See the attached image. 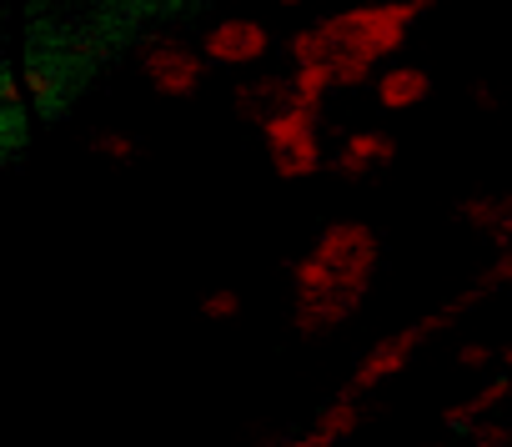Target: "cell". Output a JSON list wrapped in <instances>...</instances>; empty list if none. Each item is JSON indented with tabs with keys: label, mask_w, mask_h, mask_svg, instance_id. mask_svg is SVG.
<instances>
[{
	"label": "cell",
	"mask_w": 512,
	"mask_h": 447,
	"mask_svg": "<svg viewBox=\"0 0 512 447\" xmlns=\"http://www.w3.org/2000/svg\"><path fill=\"white\" fill-rule=\"evenodd\" d=\"M287 56H292L297 66H317V61H332V46H327L322 26H307V31H297V36L287 41Z\"/></svg>",
	"instance_id": "obj_14"
},
{
	"label": "cell",
	"mask_w": 512,
	"mask_h": 447,
	"mask_svg": "<svg viewBox=\"0 0 512 447\" xmlns=\"http://www.w3.org/2000/svg\"><path fill=\"white\" fill-rule=\"evenodd\" d=\"M236 312H241V297H236V292H226V287H221V292H211V297L201 302V317H211V322H226V317H236Z\"/></svg>",
	"instance_id": "obj_20"
},
{
	"label": "cell",
	"mask_w": 512,
	"mask_h": 447,
	"mask_svg": "<svg viewBox=\"0 0 512 447\" xmlns=\"http://www.w3.org/2000/svg\"><path fill=\"white\" fill-rule=\"evenodd\" d=\"M427 342V332H422V322H412V327H402V332H392V337H382L357 367H352V377H347V397H367L372 387H382L387 377H397L407 362H412V352Z\"/></svg>",
	"instance_id": "obj_5"
},
{
	"label": "cell",
	"mask_w": 512,
	"mask_h": 447,
	"mask_svg": "<svg viewBox=\"0 0 512 447\" xmlns=\"http://www.w3.org/2000/svg\"><path fill=\"white\" fill-rule=\"evenodd\" d=\"M262 131H267L272 156H287V151H297V146H312V141H317V116H312V111H302V106H287V111H277Z\"/></svg>",
	"instance_id": "obj_11"
},
{
	"label": "cell",
	"mask_w": 512,
	"mask_h": 447,
	"mask_svg": "<svg viewBox=\"0 0 512 447\" xmlns=\"http://www.w3.org/2000/svg\"><path fill=\"white\" fill-rule=\"evenodd\" d=\"M96 151H101L106 161H131V156H136V136H121V131H101V136H96Z\"/></svg>",
	"instance_id": "obj_18"
},
{
	"label": "cell",
	"mask_w": 512,
	"mask_h": 447,
	"mask_svg": "<svg viewBox=\"0 0 512 447\" xmlns=\"http://www.w3.org/2000/svg\"><path fill=\"white\" fill-rule=\"evenodd\" d=\"M502 367H512V342H507V347H502Z\"/></svg>",
	"instance_id": "obj_23"
},
{
	"label": "cell",
	"mask_w": 512,
	"mask_h": 447,
	"mask_svg": "<svg viewBox=\"0 0 512 447\" xmlns=\"http://www.w3.org/2000/svg\"><path fill=\"white\" fill-rule=\"evenodd\" d=\"M432 6L427 0H382V6H357V11H342L332 21H317L332 56L337 51H362L372 61L382 56H397L407 46V31L427 16Z\"/></svg>",
	"instance_id": "obj_1"
},
{
	"label": "cell",
	"mask_w": 512,
	"mask_h": 447,
	"mask_svg": "<svg viewBox=\"0 0 512 447\" xmlns=\"http://www.w3.org/2000/svg\"><path fill=\"white\" fill-rule=\"evenodd\" d=\"M472 287H477L482 297H487V292H497V287H512V252H502V257H497V262H492V267L472 282Z\"/></svg>",
	"instance_id": "obj_19"
},
{
	"label": "cell",
	"mask_w": 512,
	"mask_h": 447,
	"mask_svg": "<svg viewBox=\"0 0 512 447\" xmlns=\"http://www.w3.org/2000/svg\"><path fill=\"white\" fill-rule=\"evenodd\" d=\"M427 91H432V76H427L422 66H387V71L377 76V101H382V111H412V106L427 101Z\"/></svg>",
	"instance_id": "obj_8"
},
{
	"label": "cell",
	"mask_w": 512,
	"mask_h": 447,
	"mask_svg": "<svg viewBox=\"0 0 512 447\" xmlns=\"http://www.w3.org/2000/svg\"><path fill=\"white\" fill-rule=\"evenodd\" d=\"M427 447H437V442H427Z\"/></svg>",
	"instance_id": "obj_24"
},
{
	"label": "cell",
	"mask_w": 512,
	"mask_h": 447,
	"mask_svg": "<svg viewBox=\"0 0 512 447\" xmlns=\"http://www.w3.org/2000/svg\"><path fill=\"white\" fill-rule=\"evenodd\" d=\"M287 106H292V81H282V76L236 86V116H241V121L267 126V121H272L277 111H287Z\"/></svg>",
	"instance_id": "obj_7"
},
{
	"label": "cell",
	"mask_w": 512,
	"mask_h": 447,
	"mask_svg": "<svg viewBox=\"0 0 512 447\" xmlns=\"http://www.w3.org/2000/svg\"><path fill=\"white\" fill-rule=\"evenodd\" d=\"M332 91H337L332 61H317V66H297V76H292V106H302V111L322 116V106H327V96H332Z\"/></svg>",
	"instance_id": "obj_13"
},
{
	"label": "cell",
	"mask_w": 512,
	"mask_h": 447,
	"mask_svg": "<svg viewBox=\"0 0 512 447\" xmlns=\"http://www.w3.org/2000/svg\"><path fill=\"white\" fill-rule=\"evenodd\" d=\"M332 76H337V86H367L377 76V61L362 56V51H337L332 56Z\"/></svg>",
	"instance_id": "obj_15"
},
{
	"label": "cell",
	"mask_w": 512,
	"mask_h": 447,
	"mask_svg": "<svg viewBox=\"0 0 512 447\" xmlns=\"http://www.w3.org/2000/svg\"><path fill=\"white\" fill-rule=\"evenodd\" d=\"M362 422H367V402L342 392L337 402H327V407H322V417H317L302 437H287V442H272V447H337V442H342V437H352Z\"/></svg>",
	"instance_id": "obj_6"
},
{
	"label": "cell",
	"mask_w": 512,
	"mask_h": 447,
	"mask_svg": "<svg viewBox=\"0 0 512 447\" xmlns=\"http://www.w3.org/2000/svg\"><path fill=\"white\" fill-rule=\"evenodd\" d=\"M472 442H477V447H507V427H502L497 417H487V422L472 427Z\"/></svg>",
	"instance_id": "obj_21"
},
{
	"label": "cell",
	"mask_w": 512,
	"mask_h": 447,
	"mask_svg": "<svg viewBox=\"0 0 512 447\" xmlns=\"http://www.w3.org/2000/svg\"><path fill=\"white\" fill-rule=\"evenodd\" d=\"M507 392H512V382H507V377H487L477 392H467L462 402H452V407H447V422H452V427H477V422H487V417H492V407H497Z\"/></svg>",
	"instance_id": "obj_12"
},
{
	"label": "cell",
	"mask_w": 512,
	"mask_h": 447,
	"mask_svg": "<svg viewBox=\"0 0 512 447\" xmlns=\"http://www.w3.org/2000/svg\"><path fill=\"white\" fill-rule=\"evenodd\" d=\"M272 51V31L262 21H251V16H226L206 31L201 41V56L206 66H226V71H241V66H256Z\"/></svg>",
	"instance_id": "obj_4"
},
{
	"label": "cell",
	"mask_w": 512,
	"mask_h": 447,
	"mask_svg": "<svg viewBox=\"0 0 512 447\" xmlns=\"http://www.w3.org/2000/svg\"><path fill=\"white\" fill-rule=\"evenodd\" d=\"M141 71L161 96H191L206 76V56L186 46L181 36H151L141 46Z\"/></svg>",
	"instance_id": "obj_3"
},
{
	"label": "cell",
	"mask_w": 512,
	"mask_h": 447,
	"mask_svg": "<svg viewBox=\"0 0 512 447\" xmlns=\"http://www.w3.org/2000/svg\"><path fill=\"white\" fill-rule=\"evenodd\" d=\"M392 156H397V146H392L382 131H352V136L342 141V151L332 156V166L357 181V176H367L372 166H387Z\"/></svg>",
	"instance_id": "obj_9"
},
{
	"label": "cell",
	"mask_w": 512,
	"mask_h": 447,
	"mask_svg": "<svg viewBox=\"0 0 512 447\" xmlns=\"http://www.w3.org/2000/svg\"><path fill=\"white\" fill-rule=\"evenodd\" d=\"M462 367H467V372L492 367V347H487V342H467V347H462Z\"/></svg>",
	"instance_id": "obj_22"
},
{
	"label": "cell",
	"mask_w": 512,
	"mask_h": 447,
	"mask_svg": "<svg viewBox=\"0 0 512 447\" xmlns=\"http://www.w3.org/2000/svg\"><path fill=\"white\" fill-rule=\"evenodd\" d=\"M21 86H26V96H31L36 106H56V101H61V81H56V71L41 66V61H31V66L21 71Z\"/></svg>",
	"instance_id": "obj_16"
},
{
	"label": "cell",
	"mask_w": 512,
	"mask_h": 447,
	"mask_svg": "<svg viewBox=\"0 0 512 447\" xmlns=\"http://www.w3.org/2000/svg\"><path fill=\"white\" fill-rule=\"evenodd\" d=\"M307 252L337 277V297L362 307V297H367V287L382 267V242L367 221H337V227H327Z\"/></svg>",
	"instance_id": "obj_2"
},
{
	"label": "cell",
	"mask_w": 512,
	"mask_h": 447,
	"mask_svg": "<svg viewBox=\"0 0 512 447\" xmlns=\"http://www.w3.org/2000/svg\"><path fill=\"white\" fill-rule=\"evenodd\" d=\"M457 211L467 227L487 232L502 252H512V196H467Z\"/></svg>",
	"instance_id": "obj_10"
},
{
	"label": "cell",
	"mask_w": 512,
	"mask_h": 447,
	"mask_svg": "<svg viewBox=\"0 0 512 447\" xmlns=\"http://www.w3.org/2000/svg\"><path fill=\"white\" fill-rule=\"evenodd\" d=\"M272 166H277L282 181H302V176H312V171L322 166V141L297 146V151H287V156H272Z\"/></svg>",
	"instance_id": "obj_17"
}]
</instances>
